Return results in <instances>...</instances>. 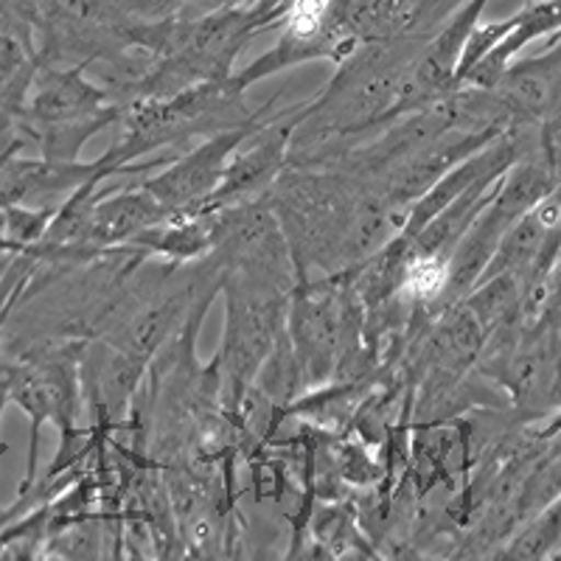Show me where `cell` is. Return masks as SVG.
Listing matches in <instances>:
<instances>
[{
  "label": "cell",
  "instance_id": "277c9868",
  "mask_svg": "<svg viewBox=\"0 0 561 561\" xmlns=\"http://www.w3.org/2000/svg\"><path fill=\"white\" fill-rule=\"evenodd\" d=\"M491 93L511 122H545L559 113V54L508 65Z\"/></svg>",
  "mask_w": 561,
  "mask_h": 561
},
{
  "label": "cell",
  "instance_id": "8992f818",
  "mask_svg": "<svg viewBox=\"0 0 561 561\" xmlns=\"http://www.w3.org/2000/svg\"><path fill=\"white\" fill-rule=\"evenodd\" d=\"M556 28H559V0H536V3H530V7L519 12L517 26L511 28L489 54H483L472 68L466 70L460 82H469L480 90H491L497 84V79L503 77V70L508 68L514 54L523 51L530 39L542 37L545 32H556Z\"/></svg>",
  "mask_w": 561,
  "mask_h": 561
},
{
  "label": "cell",
  "instance_id": "52a82bcc",
  "mask_svg": "<svg viewBox=\"0 0 561 561\" xmlns=\"http://www.w3.org/2000/svg\"><path fill=\"white\" fill-rule=\"evenodd\" d=\"M167 214L169 210L147 188L107 199L99 197L96 208H93V219H90L88 242H96L104 248V244L122 242V239H135L144 230L154 228Z\"/></svg>",
  "mask_w": 561,
  "mask_h": 561
},
{
  "label": "cell",
  "instance_id": "ba28073f",
  "mask_svg": "<svg viewBox=\"0 0 561 561\" xmlns=\"http://www.w3.org/2000/svg\"><path fill=\"white\" fill-rule=\"evenodd\" d=\"M447 275H449V259L444 255H424L415 253L413 262L408 264L402 278L404 293L413 300H424L430 304L433 298H438L447 287Z\"/></svg>",
  "mask_w": 561,
  "mask_h": 561
},
{
  "label": "cell",
  "instance_id": "7a4b0ae2",
  "mask_svg": "<svg viewBox=\"0 0 561 561\" xmlns=\"http://www.w3.org/2000/svg\"><path fill=\"white\" fill-rule=\"evenodd\" d=\"M107 93L88 82L79 68H45L37 65L23 102V118L32 127L79 122L107 110Z\"/></svg>",
  "mask_w": 561,
  "mask_h": 561
},
{
  "label": "cell",
  "instance_id": "9c48e42d",
  "mask_svg": "<svg viewBox=\"0 0 561 561\" xmlns=\"http://www.w3.org/2000/svg\"><path fill=\"white\" fill-rule=\"evenodd\" d=\"M556 539H559V508L548 511L539 523L530 525L505 556L508 559H542L550 548H556Z\"/></svg>",
  "mask_w": 561,
  "mask_h": 561
},
{
  "label": "cell",
  "instance_id": "5b68a950",
  "mask_svg": "<svg viewBox=\"0 0 561 561\" xmlns=\"http://www.w3.org/2000/svg\"><path fill=\"white\" fill-rule=\"evenodd\" d=\"M293 127L295 124H287L284 129H267V133L262 135V140H255L253 147L239 152L237 158L225 167L222 180H219L214 194H210L203 205L219 208V205L230 203V199L244 197V194L267 185L270 178H275V174L280 172V163H284V154H287Z\"/></svg>",
  "mask_w": 561,
  "mask_h": 561
},
{
  "label": "cell",
  "instance_id": "30bf717a",
  "mask_svg": "<svg viewBox=\"0 0 561 561\" xmlns=\"http://www.w3.org/2000/svg\"><path fill=\"white\" fill-rule=\"evenodd\" d=\"M0 250H12V253L14 250H20L18 244L7 237V210L3 208H0Z\"/></svg>",
  "mask_w": 561,
  "mask_h": 561
},
{
  "label": "cell",
  "instance_id": "3957f363",
  "mask_svg": "<svg viewBox=\"0 0 561 561\" xmlns=\"http://www.w3.org/2000/svg\"><path fill=\"white\" fill-rule=\"evenodd\" d=\"M334 289L314 287L295 300L293 312V340L298 345L300 368L309 370V377L320 379L332 370V359L340 345L343 312Z\"/></svg>",
  "mask_w": 561,
  "mask_h": 561
},
{
  "label": "cell",
  "instance_id": "6da1fadb",
  "mask_svg": "<svg viewBox=\"0 0 561 561\" xmlns=\"http://www.w3.org/2000/svg\"><path fill=\"white\" fill-rule=\"evenodd\" d=\"M250 133H253L250 127L219 129V133H214V138L205 140L197 152H192L188 158L174 163L167 174H160V178L144 183V188H147L169 214L203 205L205 199L214 194L219 180H222L230 152H233Z\"/></svg>",
  "mask_w": 561,
  "mask_h": 561
}]
</instances>
